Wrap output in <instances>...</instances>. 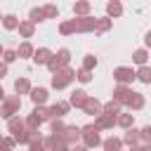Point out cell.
<instances>
[{
  "instance_id": "cell-35",
  "label": "cell",
  "mask_w": 151,
  "mask_h": 151,
  "mask_svg": "<svg viewBox=\"0 0 151 151\" xmlns=\"http://www.w3.org/2000/svg\"><path fill=\"white\" fill-rule=\"evenodd\" d=\"M76 80H78V83H83V85L92 83V71H90V68H83V66H80V68L76 71Z\"/></svg>"
},
{
  "instance_id": "cell-42",
  "label": "cell",
  "mask_w": 151,
  "mask_h": 151,
  "mask_svg": "<svg viewBox=\"0 0 151 151\" xmlns=\"http://www.w3.org/2000/svg\"><path fill=\"white\" fill-rule=\"evenodd\" d=\"M139 139H142V144H151V125H144L142 130H139ZM139 144V146H142Z\"/></svg>"
},
{
  "instance_id": "cell-22",
  "label": "cell",
  "mask_w": 151,
  "mask_h": 151,
  "mask_svg": "<svg viewBox=\"0 0 151 151\" xmlns=\"http://www.w3.org/2000/svg\"><path fill=\"white\" fill-rule=\"evenodd\" d=\"M106 14H109L111 19L123 17V2H120V0H109V2H106Z\"/></svg>"
},
{
  "instance_id": "cell-38",
  "label": "cell",
  "mask_w": 151,
  "mask_h": 151,
  "mask_svg": "<svg viewBox=\"0 0 151 151\" xmlns=\"http://www.w3.org/2000/svg\"><path fill=\"white\" fill-rule=\"evenodd\" d=\"M97 64H99V59H97L94 54H85V57H83V68L94 71V68H97Z\"/></svg>"
},
{
  "instance_id": "cell-5",
  "label": "cell",
  "mask_w": 151,
  "mask_h": 151,
  "mask_svg": "<svg viewBox=\"0 0 151 151\" xmlns=\"http://www.w3.org/2000/svg\"><path fill=\"white\" fill-rule=\"evenodd\" d=\"M94 21H97V17H92V14H76V19H73V26H76V33H94Z\"/></svg>"
},
{
  "instance_id": "cell-21",
  "label": "cell",
  "mask_w": 151,
  "mask_h": 151,
  "mask_svg": "<svg viewBox=\"0 0 151 151\" xmlns=\"http://www.w3.org/2000/svg\"><path fill=\"white\" fill-rule=\"evenodd\" d=\"M24 127H26V123H24V118H21L19 113H14L12 118H7V130H9L12 134H14V132H21Z\"/></svg>"
},
{
  "instance_id": "cell-25",
  "label": "cell",
  "mask_w": 151,
  "mask_h": 151,
  "mask_svg": "<svg viewBox=\"0 0 151 151\" xmlns=\"http://www.w3.org/2000/svg\"><path fill=\"white\" fill-rule=\"evenodd\" d=\"M134 76H137V80H139V83L151 85V66H149V64H142V66L134 71Z\"/></svg>"
},
{
  "instance_id": "cell-48",
  "label": "cell",
  "mask_w": 151,
  "mask_h": 151,
  "mask_svg": "<svg viewBox=\"0 0 151 151\" xmlns=\"http://www.w3.org/2000/svg\"><path fill=\"white\" fill-rule=\"evenodd\" d=\"M0 142H2V132H0Z\"/></svg>"
},
{
  "instance_id": "cell-17",
  "label": "cell",
  "mask_w": 151,
  "mask_h": 151,
  "mask_svg": "<svg viewBox=\"0 0 151 151\" xmlns=\"http://www.w3.org/2000/svg\"><path fill=\"white\" fill-rule=\"evenodd\" d=\"M132 94V87L130 85H123V83H118L116 87H113V99L116 101H120L123 106H125V101H127V97Z\"/></svg>"
},
{
  "instance_id": "cell-30",
  "label": "cell",
  "mask_w": 151,
  "mask_h": 151,
  "mask_svg": "<svg viewBox=\"0 0 151 151\" xmlns=\"http://www.w3.org/2000/svg\"><path fill=\"white\" fill-rule=\"evenodd\" d=\"M40 123H47L50 120V111H47V106L45 104H33V111H31Z\"/></svg>"
},
{
  "instance_id": "cell-11",
  "label": "cell",
  "mask_w": 151,
  "mask_h": 151,
  "mask_svg": "<svg viewBox=\"0 0 151 151\" xmlns=\"http://www.w3.org/2000/svg\"><path fill=\"white\" fill-rule=\"evenodd\" d=\"M52 54H54V52H52L50 47H38V50H33V57H31V59H33L35 66H45V64L52 59Z\"/></svg>"
},
{
  "instance_id": "cell-31",
  "label": "cell",
  "mask_w": 151,
  "mask_h": 151,
  "mask_svg": "<svg viewBox=\"0 0 151 151\" xmlns=\"http://www.w3.org/2000/svg\"><path fill=\"white\" fill-rule=\"evenodd\" d=\"M90 12H92V2L90 0H76L73 2V14L80 17V14H90Z\"/></svg>"
},
{
  "instance_id": "cell-19",
  "label": "cell",
  "mask_w": 151,
  "mask_h": 151,
  "mask_svg": "<svg viewBox=\"0 0 151 151\" xmlns=\"http://www.w3.org/2000/svg\"><path fill=\"white\" fill-rule=\"evenodd\" d=\"M26 146H28L31 151H40V149H45V142H42V134H40V130H31Z\"/></svg>"
},
{
  "instance_id": "cell-34",
  "label": "cell",
  "mask_w": 151,
  "mask_h": 151,
  "mask_svg": "<svg viewBox=\"0 0 151 151\" xmlns=\"http://www.w3.org/2000/svg\"><path fill=\"white\" fill-rule=\"evenodd\" d=\"M76 33V26H73V19H64L59 24V35H73Z\"/></svg>"
},
{
  "instance_id": "cell-29",
  "label": "cell",
  "mask_w": 151,
  "mask_h": 151,
  "mask_svg": "<svg viewBox=\"0 0 151 151\" xmlns=\"http://www.w3.org/2000/svg\"><path fill=\"white\" fill-rule=\"evenodd\" d=\"M2 28L5 31H17V26H19V17L17 14H2Z\"/></svg>"
},
{
  "instance_id": "cell-33",
  "label": "cell",
  "mask_w": 151,
  "mask_h": 151,
  "mask_svg": "<svg viewBox=\"0 0 151 151\" xmlns=\"http://www.w3.org/2000/svg\"><path fill=\"white\" fill-rule=\"evenodd\" d=\"M120 109H123V104H120V101H116V99H111V101L101 104V111H104V113H113V116H118V113H120Z\"/></svg>"
},
{
  "instance_id": "cell-28",
  "label": "cell",
  "mask_w": 151,
  "mask_h": 151,
  "mask_svg": "<svg viewBox=\"0 0 151 151\" xmlns=\"http://www.w3.org/2000/svg\"><path fill=\"white\" fill-rule=\"evenodd\" d=\"M101 149H106V151H118V149H123V139L111 134L109 139H101Z\"/></svg>"
},
{
  "instance_id": "cell-8",
  "label": "cell",
  "mask_w": 151,
  "mask_h": 151,
  "mask_svg": "<svg viewBox=\"0 0 151 151\" xmlns=\"http://www.w3.org/2000/svg\"><path fill=\"white\" fill-rule=\"evenodd\" d=\"M80 111L87 113V116H99V113H101V101H99L97 97H90V94H87V99H85V104L80 106Z\"/></svg>"
},
{
  "instance_id": "cell-36",
  "label": "cell",
  "mask_w": 151,
  "mask_h": 151,
  "mask_svg": "<svg viewBox=\"0 0 151 151\" xmlns=\"http://www.w3.org/2000/svg\"><path fill=\"white\" fill-rule=\"evenodd\" d=\"M64 127H66L64 118H50V130H52V134H61Z\"/></svg>"
},
{
  "instance_id": "cell-15",
  "label": "cell",
  "mask_w": 151,
  "mask_h": 151,
  "mask_svg": "<svg viewBox=\"0 0 151 151\" xmlns=\"http://www.w3.org/2000/svg\"><path fill=\"white\" fill-rule=\"evenodd\" d=\"M144 104H146L144 94H142V92H134V90H132V94H130V97H127V101H125V106H127L130 111H142V109H144Z\"/></svg>"
},
{
  "instance_id": "cell-43",
  "label": "cell",
  "mask_w": 151,
  "mask_h": 151,
  "mask_svg": "<svg viewBox=\"0 0 151 151\" xmlns=\"http://www.w3.org/2000/svg\"><path fill=\"white\" fill-rule=\"evenodd\" d=\"M12 146H17V139H14V134H12V137H2V142H0V149H12Z\"/></svg>"
},
{
  "instance_id": "cell-45",
  "label": "cell",
  "mask_w": 151,
  "mask_h": 151,
  "mask_svg": "<svg viewBox=\"0 0 151 151\" xmlns=\"http://www.w3.org/2000/svg\"><path fill=\"white\" fill-rule=\"evenodd\" d=\"M144 47H149V50H151V31H146V33H144Z\"/></svg>"
},
{
  "instance_id": "cell-32",
  "label": "cell",
  "mask_w": 151,
  "mask_h": 151,
  "mask_svg": "<svg viewBox=\"0 0 151 151\" xmlns=\"http://www.w3.org/2000/svg\"><path fill=\"white\" fill-rule=\"evenodd\" d=\"M28 19H31L33 24H42V21H47L42 7H31V9H28Z\"/></svg>"
},
{
  "instance_id": "cell-4",
  "label": "cell",
  "mask_w": 151,
  "mask_h": 151,
  "mask_svg": "<svg viewBox=\"0 0 151 151\" xmlns=\"http://www.w3.org/2000/svg\"><path fill=\"white\" fill-rule=\"evenodd\" d=\"M66 64H71V50H68V47H59L45 66L50 68V73H54L57 68H61V66H66Z\"/></svg>"
},
{
  "instance_id": "cell-27",
  "label": "cell",
  "mask_w": 151,
  "mask_h": 151,
  "mask_svg": "<svg viewBox=\"0 0 151 151\" xmlns=\"http://www.w3.org/2000/svg\"><path fill=\"white\" fill-rule=\"evenodd\" d=\"M31 87H33V85H31V80H28V78H24V76L14 80V92H17V94H28V92H31Z\"/></svg>"
},
{
  "instance_id": "cell-46",
  "label": "cell",
  "mask_w": 151,
  "mask_h": 151,
  "mask_svg": "<svg viewBox=\"0 0 151 151\" xmlns=\"http://www.w3.org/2000/svg\"><path fill=\"white\" fill-rule=\"evenodd\" d=\"M2 99H5V87L0 85V101H2Z\"/></svg>"
},
{
  "instance_id": "cell-24",
  "label": "cell",
  "mask_w": 151,
  "mask_h": 151,
  "mask_svg": "<svg viewBox=\"0 0 151 151\" xmlns=\"http://www.w3.org/2000/svg\"><path fill=\"white\" fill-rule=\"evenodd\" d=\"M116 125L123 127V130L132 127V125H134V113H132V111H130V113H118V116H116Z\"/></svg>"
},
{
  "instance_id": "cell-1",
  "label": "cell",
  "mask_w": 151,
  "mask_h": 151,
  "mask_svg": "<svg viewBox=\"0 0 151 151\" xmlns=\"http://www.w3.org/2000/svg\"><path fill=\"white\" fill-rule=\"evenodd\" d=\"M73 80H76V71L66 64V66H61V68H57V71L52 73V78H50V87H52V90H66Z\"/></svg>"
},
{
  "instance_id": "cell-37",
  "label": "cell",
  "mask_w": 151,
  "mask_h": 151,
  "mask_svg": "<svg viewBox=\"0 0 151 151\" xmlns=\"http://www.w3.org/2000/svg\"><path fill=\"white\" fill-rule=\"evenodd\" d=\"M42 12H45V19H57V17H59V7H57L54 2L42 5Z\"/></svg>"
},
{
  "instance_id": "cell-9",
  "label": "cell",
  "mask_w": 151,
  "mask_h": 151,
  "mask_svg": "<svg viewBox=\"0 0 151 151\" xmlns=\"http://www.w3.org/2000/svg\"><path fill=\"white\" fill-rule=\"evenodd\" d=\"M94 125L104 132V130H113V125H116V116L113 113H99V116H94Z\"/></svg>"
},
{
  "instance_id": "cell-12",
  "label": "cell",
  "mask_w": 151,
  "mask_h": 151,
  "mask_svg": "<svg viewBox=\"0 0 151 151\" xmlns=\"http://www.w3.org/2000/svg\"><path fill=\"white\" fill-rule=\"evenodd\" d=\"M61 137H64V142H66L68 146H76L78 139H80V127H78V125H66L64 132H61Z\"/></svg>"
},
{
  "instance_id": "cell-7",
  "label": "cell",
  "mask_w": 151,
  "mask_h": 151,
  "mask_svg": "<svg viewBox=\"0 0 151 151\" xmlns=\"http://www.w3.org/2000/svg\"><path fill=\"white\" fill-rule=\"evenodd\" d=\"M47 111H50V118H64V116L71 111V104H68V99H66V101L59 99V101H54L52 106H47Z\"/></svg>"
},
{
  "instance_id": "cell-2",
  "label": "cell",
  "mask_w": 151,
  "mask_h": 151,
  "mask_svg": "<svg viewBox=\"0 0 151 151\" xmlns=\"http://www.w3.org/2000/svg\"><path fill=\"white\" fill-rule=\"evenodd\" d=\"M101 130L94 125V123H90V125H83L80 127V139H83V146L85 149H97V146H101V134H99Z\"/></svg>"
},
{
  "instance_id": "cell-23",
  "label": "cell",
  "mask_w": 151,
  "mask_h": 151,
  "mask_svg": "<svg viewBox=\"0 0 151 151\" xmlns=\"http://www.w3.org/2000/svg\"><path fill=\"white\" fill-rule=\"evenodd\" d=\"M149 54H151V50H149V47H139V50H134V52H132V61H134L137 66L149 64Z\"/></svg>"
},
{
  "instance_id": "cell-40",
  "label": "cell",
  "mask_w": 151,
  "mask_h": 151,
  "mask_svg": "<svg viewBox=\"0 0 151 151\" xmlns=\"http://www.w3.org/2000/svg\"><path fill=\"white\" fill-rule=\"evenodd\" d=\"M0 59H2L5 64H14L19 57H17V50H7V47H5V52H2V57H0Z\"/></svg>"
},
{
  "instance_id": "cell-13",
  "label": "cell",
  "mask_w": 151,
  "mask_h": 151,
  "mask_svg": "<svg viewBox=\"0 0 151 151\" xmlns=\"http://www.w3.org/2000/svg\"><path fill=\"white\" fill-rule=\"evenodd\" d=\"M42 142H45V149H52V151H64V149H68V144L64 142L61 134H50V137H45Z\"/></svg>"
},
{
  "instance_id": "cell-26",
  "label": "cell",
  "mask_w": 151,
  "mask_h": 151,
  "mask_svg": "<svg viewBox=\"0 0 151 151\" xmlns=\"http://www.w3.org/2000/svg\"><path fill=\"white\" fill-rule=\"evenodd\" d=\"M33 50H35V47H33L28 40H24V42H19V47H17V57H19V59H31V57H33Z\"/></svg>"
},
{
  "instance_id": "cell-49",
  "label": "cell",
  "mask_w": 151,
  "mask_h": 151,
  "mask_svg": "<svg viewBox=\"0 0 151 151\" xmlns=\"http://www.w3.org/2000/svg\"><path fill=\"white\" fill-rule=\"evenodd\" d=\"M0 21H2V14H0Z\"/></svg>"
},
{
  "instance_id": "cell-14",
  "label": "cell",
  "mask_w": 151,
  "mask_h": 151,
  "mask_svg": "<svg viewBox=\"0 0 151 151\" xmlns=\"http://www.w3.org/2000/svg\"><path fill=\"white\" fill-rule=\"evenodd\" d=\"M17 31H19V35H21L24 40H28V38H33V35H35V24H33L31 19H19Z\"/></svg>"
},
{
  "instance_id": "cell-41",
  "label": "cell",
  "mask_w": 151,
  "mask_h": 151,
  "mask_svg": "<svg viewBox=\"0 0 151 151\" xmlns=\"http://www.w3.org/2000/svg\"><path fill=\"white\" fill-rule=\"evenodd\" d=\"M28 134H31V130H28V127H24L21 132H14V139H17V144L26 146V142H28Z\"/></svg>"
},
{
  "instance_id": "cell-6",
  "label": "cell",
  "mask_w": 151,
  "mask_h": 151,
  "mask_svg": "<svg viewBox=\"0 0 151 151\" xmlns=\"http://www.w3.org/2000/svg\"><path fill=\"white\" fill-rule=\"evenodd\" d=\"M113 80L116 83H123V85H132L137 80L134 68L132 66H118V68H113Z\"/></svg>"
},
{
  "instance_id": "cell-3",
  "label": "cell",
  "mask_w": 151,
  "mask_h": 151,
  "mask_svg": "<svg viewBox=\"0 0 151 151\" xmlns=\"http://www.w3.org/2000/svg\"><path fill=\"white\" fill-rule=\"evenodd\" d=\"M19 111H21V94H5V99L0 101V118L7 120Z\"/></svg>"
},
{
  "instance_id": "cell-20",
  "label": "cell",
  "mask_w": 151,
  "mask_h": 151,
  "mask_svg": "<svg viewBox=\"0 0 151 151\" xmlns=\"http://www.w3.org/2000/svg\"><path fill=\"white\" fill-rule=\"evenodd\" d=\"M85 99H87V92H85L83 87H78V90H73V92H71L68 104H71V109H80V106L85 104Z\"/></svg>"
},
{
  "instance_id": "cell-18",
  "label": "cell",
  "mask_w": 151,
  "mask_h": 151,
  "mask_svg": "<svg viewBox=\"0 0 151 151\" xmlns=\"http://www.w3.org/2000/svg\"><path fill=\"white\" fill-rule=\"evenodd\" d=\"M28 97H31L33 104H45V101L50 99V90H47V87H31Z\"/></svg>"
},
{
  "instance_id": "cell-10",
  "label": "cell",
  "mask_w": 151,
  "mask_h": 151,
  "mask_svg": "<svg viewBox=\"0 0 151 151\" xmlns=\"http://www.w3.org/2000/svg\"><path fill=\"white\" fill-rule=\"evenodd\" d=\"M139 144H142V139H139V130L132 125V127H127L125 130V137H123V146H130V149H139Z\"/></svg>"
},
{
  "instance_id": "cell-44",
  "label": "cell",
  "mask_w": 151,
  "mask_h": 151,
  "mask_svg": "<svg viewBox=\"0 0 151 151\" xmlns=\"http://www.w3.org/2000/svg\"><path fill=\"white\" fill-rule=\"evenodd\" d=\"M7 73H9V64H5V61L0 59V80H2V78H5Z\"/></svg>"
},
{
  "instance_id": "cell-16",
  "label": "cell",
  "mask_w": 151,
  "mask_h": 151,
  "mask_svg": "<svg viewBox=\"0 0 151 151\" xmlns=\"http://www.w3.org/2000/svg\"><path fill=\"white\" fill-rule=\"evenodd\" d=\"M113 28V19L109 17V14H104V17H97V21H94V33L97 35H101V33H109Z\"/></svg>"
},
{
  "instance_id": "cell-39",
  "label": "cell",
  "mask_w": 151,
  "mask_h": 151,
  "mask_svg": "<svg viewBox=\"0 0 151 151\" xmlns=\"http://www.w3.org/2000/svg\"><path fill=\"white\" fill-rule=\"evenodd\" d=\"M24 123H26V127H28V130H40V125H42V123H40L33 113H28V116L24 118Z\"/></svg>"
},
{
  "instance_id": "cell-47",
  "label": "cell",
  "mask_w": 151,
  "mask_h": 151,
  "mask_svg": "<svg viewBox=\"0 0 151 151\" xmlns=\"http://www.w3.org/2000/svg\"><path fill=\"white\" fill-rule=\"evenodd\" d=\"M2 52H5V47H2V45H0V57H2Z\"/></svg>"
}]
</instances>
